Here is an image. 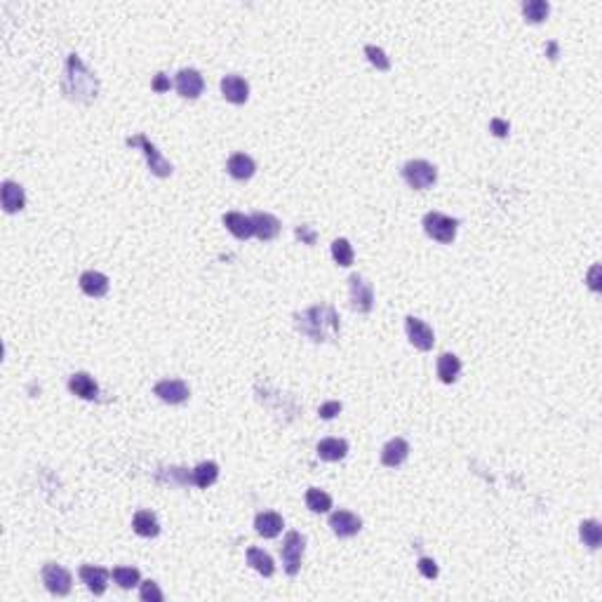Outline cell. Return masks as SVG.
Instances as JSON below:
<instances>
[{"label": "cell", "mask_w": 602, "mask_h": 602, "mask_svg": "<svg viewBox=\"0 0 602 602\" xmlns=\"http://www.w3.org/2000/svg\"><path fill=\"white\" fill-rule=\"evenodd\" d=\"M43 583L52 596L64 598L71 593V583H74V579H71V572L66 567H61L57 563H47L43 567Z\"/></svg>", "instance_id": "7"}, {"label": "cell", "mask_w": 602, "mask_h": 602, "mask_svg": "<svg viewBox=\"0 0 602 602\" xmlns=\"http://www.w3.org/2000/svg\"><path fill=\"white\" fill-rule=\"evenodd\" d=\"M247 565L252 569H256L264 576H273L276 572V565H273V558L269 553H264L261 548H247Z\"/></svg>", "instance_id": "27"}, {"label": "cell", "mask_w": 602, "mask_h": 602, "mask_svg": "<svg viewBox=\"0 0 602 602\" xmlns=\"http://www.w3.org/2000/svg\"><path fill=\"white\" fill-rule=\"evenodd\" d=\"M348 454V443L341 438H325L318 443V456L323 461H341Z\"/></svg>", "instance_id": "22"}, {"label": "cell", "mask_w": 602, "mask_h": 602, "mask_svg": "<svg viewBox=\"0 0 602 602\" xmlns=\"http://www.w3.org/2000/svg\"><path fill=\"white\" fill-rule=\"evenodd\" d=\"M61 90L71 101L80 104H90L97 99L99 94V80L85 66L83 59L78 54H69L66 69H64V80H61Z\"/></svg>", "instance_id": "2"}, {"label": "cell", "mask_w": 602, "mask_h": 602, "mask_svg": "<svg viewBox=\"0 0 602 602\" xmlns=\"http://www.w3.org/2000/svg\"><path fill=\"white\" fill-rule=\"evenodd\" d=\"M224 226H226L238 240H247V238L254 236L252 216H245V214H240V212H226V214H224Z\"/></svg>", "instance_id": "19"}, {"label": "cell", "mask_w": 602, "mask_h": 602, "mask_svg": "<svg viewBox=\"0 0 602 602\" xmlns=\"http://www.w3.org/2000/svg\"><path fill=\"white\" fill-rule=\"evenodd\" d=\"M405 332H407V339L412 341V346L419 351H431L433 343H436V334H433L431 327L414 316L405 318Z\"/></svg>", "instance_id": "9"}, {"label": "cell", "mask_w": 602, "mask_h": 602, "mask_svg": "<svg viewBox=\"0 0 602 602\" xmlns=\"http://www.w3.org/2000/svg\"><path fill=\"white\" fill-rule=\"evenodd\" d=\"M403 176L412 189L426 191L436 184L438 170H436V165L428 163V160H409V163H405V167H403Z\"/></svg>", "instance_id": "5"}, {"label": "cell", "mask_w": 602, "mask_h": 602, "mask_svg": "<svg viewBox=\"0 0 602 602\" xmlns=\"http://www.w3.org/2000/svg\"><path fill=\"white\" fill-rule=\"evenodd\" d=\"M348 290H351V308L358 313H369L374 306V290L363 276H351L348 278Z\"/></svg>", "instance_id": "8"}, {"label": "cell", "mask_w": 602, "mask_h": 602, "mask_svg": "<svg viewBox=\"0 0 602 602\" xmlns=\"http://www.w3.org/2000/svg\"><path fill=\"white\" fill-rule=\"evenodd\" d=\"M579 536H581V541L588 546V548H600V543H602V527L598 520H583V523L579 525Z\"/></svg>", "instance_id": "28"}, {"label": "cell", "mask_w": 602, "mask_h": 602, "mask_svg": "<svg viewBox=\"0 0 602 602\" xmlns=\"http://www.w3.org/2000/svg\"><path fill=\"white\" fill-rule=\"evenodd\" d=\"M26 207V196H24V189L14 181H3V210L7 214L21 212Z\"/></svg>", "instance_id": "21"}, {"label": "cell", "mask_w": 602, "mask_h": 602, "mask_svg": "<svg viewBox=\"0 0 602 602\" xmlns=\"http://www.w3.org/2000/svg\"><path fill=\"white\" fill-rule=\"evenodd\" d=\"M294 325L303 336H308L316 343L332 341L341 330L339 313L330 303H316L306 311L294 313Z\"/></svg>", "instance_id": "1"}, {"label": "cell", "mask_w": 602, "mask_h": 602, "mask_svg": "<svg viewBox=\"0 0 602 602\" xmlns=\"http://www.w3.org/2000/svg\"><path fill=\"white\" fill-rule=\"evenodd\" d=\"M419 572L426 576V579H436L438 576V565H436V560H431V558H421L419 560Z\"/></svg>", "instance_id": "36"}, {"label": "cell", "mask_w": 602, "mask_h": 602, "mask_svg": "<svg viewBox=\"0 0 602 602\" xmlns=\"http://www.w3.org/2000/svg\"><path fill=\"white\" fill-rule=\"evenodd\" d=\"M456 229H459V221L443 212H428L423 216V231H426L433 240H438V243H443V245L454 243Z\"/></svg>", "instance_id": "3"}, {"label": "cell", "mask_w": 602, "mask_h": 602, "mask_svg": "<svg viewBox=\"0 0 602 602\" xmlns=\"http://www.w3.org/2000/svg\"><path fill=\"white\" fill-rule=\"evenodd\" d=\"M303 548H306V539L299 532H287L283 548H280V558H283V567L290 576H296L301 569V558H303Z\"/></svg>", "instance_id": "4"}, {"label": "cell", "mask_w": 602, "mask_h": 602, "mask_svg": "<svg viewBox=\"0 0 602 602\" xmlns=\"http://www.w3.org/2000/svg\"><path fill=\"white\" fill-rule=\"evenodd\" d=\"M226 170H229L231 176H234V179L245 181V179H250V176L254 174L256 165H254V160L247 154H234V156L229 158Z\"/></svg>", "instance_id": "24"}, {"label": "cell", "mask_w": 602, "mask_h": 602, "mask_svg": "<svg viewBox=\"0 0 602 602\" xmlns=\"http://www.w3.org/2000/svg\"><path fill=\"white\" fill-rule=\"evenodd\" d=\"M365 54H367V59L372 61L379 71H388V69H391V61H388L386 52H383L381 47H376V45H365Z\"/></svg>", "instance_id": "33"}, {"label": "cell", "mask_w": 602, "mask_h": 602, "mask_svg": "<svg viewBox=\"0 0 602 602\" xmlns=\"http://www.w3.org/2000/svg\"><path fill=\"white\" fill-rule=\"evenodd\" d=\"M283 527H285L283 516H278V513H273V511H264L254 518L256 534L264 536V539H276V536L283 532Z\"/></svg>", "instance_id": "17"}, {"label": "cell", "mask_w": 602, "mask_h": 602, "mask_svg": "<svg viewBox=\"0 0 602 602\" xmlns=\"http://www.w3.org/2000/svg\"><path fill=\"white\" fill-rule=\"evenodd\" d=\"M294 234L296 238L301 240V243H306V245H316V231L308 229V226H296L294 229Z\"/></svg>", "instance_id": "37"}, {"label": "cell", "mask_w": 602, "mask_h": 602, "mask_svg": "<svg viewBox=\"0 0 602 602\" xmlns=\"http://www.w3.org/2000/svg\"><path fill=\"white\" fill-rule=\"evenodd\" d=\"M154 90L156 92H165V90H170V80L165 78V74H158L154 78Z\"/></svg>", "instance_id": "39"}, {"label": "cell", "mask_w": 602, "mask_h": 602, "mask_svg": "<svg viewBox=\"0 0 602 602\" xmlns=\"http://www.w3.org/2000/svg\"><path fill=\"white\" fill-rule=\"evenodd\" d=\"M252 224H254V236L259 240H264V243L278 238V234H280V219L269 214V212H254Z\"/></svg>", "instance_id": "18"}, {"label": "cell", "mask_w": 602, "mask_h": 602, "mask_svg": "<svg viewBox=\"0 0 602 602\" xmlns=\"http://www.w3.org/2000/svg\"><path fill=\"white\" fill-rule=\"evenodd\" d=\"M111 576H114V581L120 586V588H125V591H130V588H134V586H139V579H141V574H139V569H136V567H114Z\"/></svg>", "instance_id": "29"}, {"label": "cell", "mask_w": 602, "mask_h": 602, "mask_svg": "<svg viewBox=\"0 0 602 602\" xmlns=\"http://www.w3.org/2000/svg\"><path fill=\"white\" fill-rule=\"evenodd\" d=\"M407 456H409V445H407L405 438H393L381 449V463L386 468L403 466V463L407 461Z\"/></svg>", "instance_id": "14"}, {"label": "cell", "mask_w": 602, "mask_h": 602, "mask_svg": "<svg viewBox=\"0 0 602 602\" xmlns=\"http://www.w3.org/2000/svg\"><path fill=\"white\" fill-rule=\"evenodd\" d=\"M156 396L163 400V403H170V405H181V403H186L189 396H191V391L189 386L184 383L181 379H163V381H158L156 383V388H154Z\"/></svg>", "instance_id": "11"}, {"label": "cell", "mask_w": 602, "mask_h": 602, "mask_svg": "<svg viewBox=\"0 0 602 602\" xmlns=\"http://www.w3.org/2000/svg\"><path fill=\"white\" fill-rule=\"evenodd\" d=\"M339 412H341V403H339V400H330V403L320 405V409H318L320 419H334V416L339 414Z\"/></svg>", "instance_id": "35"}, {"label": "cell", "mask_w": 602, "mask_h": 602, "mask_svg": "<svg viewBox=\"0 0 602 602\" xmlns=\"http://www.w3.org/2000/svg\"><path fill=\"white\" fill-rule=\"evenodd\" d=\"M548 12H551V5L546 3V0H527V3H523L525 19L532 21V24L543 21L546 17H548Z\"/></svg>", "instance_id": "31"}, {"label": "cell", "mask_w": 602, "mask_h": 602, "mask_svg": "<svg viewBox=\"0 0 602 602\" xmlns=\"http://www.w3.org/2000/svg\"><path fill=\"white\" fill-rule=\"evenodd\" d=\"M69 391L74 393V396L83 398V400H97V398H99V386H97V381H94L87 372H76V374H71V379H69Z\"/></svg>", "instance_id": "15"}, {"label": "cell", "mask_w": 602, "mask_h": 602, "mask_svg": "<svg viewBox=\"0 0 602 602\" xmlns=\"http://www.w3.org/2000/svg\"><path fill=\"white\" fill-rule=\"evenodd\" d=\"M216 478H219V466H216L214 461H203L191 471V483L200 489H207L210 485H214Z\"/></svg>", "instance_id": "25"}, {"label": "cell", "mask_w": 602, "mask_h": 602, "mask_svg": "<svg viewBox=\"0 0 602 602\" xmlns=\"http://www.w3.org/2000/svg\"><path fill=\"white\" fill-rule=\"evenodd\" d=\"M80 290H83L87 296L99 299V296L109 292V278L99 271H85L83 276H80Z\"/></svg>", "instance_id": "20"}, {"label": "cell", "mask_w": 602, "mask_h": 602, "mask_svg": "<svg viewBox=\"0 0 602 602\" xmlns=\"http://www.w3.org/2000/svg\"><path fill=\"white\" fill-rule=\"evenodd\" d=\"M125 144H127V146H139V149L144 151V156H146V160H149V170L154 172L156 176H170V174H172L170 160H165L163 156H160V151H158L144 134L127 136Z\"/></svg>", "instance_id": "6"}, {"label": "cell", "mask_w": 602, "mask_h": 602, "mask_svg": "<svg viewBox=\"0 0 602 602\" xmlns=\"http://www.w3.org/2000/svg\"><path fill=\"white\" fill-rule=\"evenodd\" d=\"M330 527L336 536L348 539V536H356L363 529V520L351 511H334L330 516Z\"/></svg>", "instance_id": "12"}, {"label": "cell", "mask_w": 602, "mask_h": 602, "mask_svg": "<svg viewBox=\"0 0 602 602\" xmlns=\"http://www.w3.org/2000/svg\"><path fill=\"white\" fill-rule=\"evenodd\" d=\"M221 94L224 99L231 104H245L247 97H250V85H247L245 78H240L236 74L224 76L221 78Z\"/></svg>", "instance_id": "13"}, {"label": "cell", "mask_w": 602, "mask_h": 602, "mask_svg": "<svg viewBox=\"0 0 602 602\" xmlns=\"http://www.w3.org/2000/svg\"><path fill=\"white\" fill-rule=\"evenodd\" d=\"M353 245L348 243L346 238H336L334 243H332V259L339 264V266L343 269H348L351 264H353Z\"/></svg>", "instance_id": "32"}, {"label": "cell", "mask_w": 602, "mask_h": 602, "mask_svg": "<svg viewBox=\"0 0 602 602\" xmlns=\"http://www.w3.org/2000/svg\"><path fill=\"white\" fill-rule=\"evenodd\" d=\"M109 572L104 567H94V565H83L80 567V579L90 588L94 596H104L109 586Z\"/></svg>", "instance_id": "16"}, {"label": "cell", "mask_w": 602, "mask_h": 602, "mask_svg": "<svg viewBox=\"0 0 602 602\" xmlns=\"http://www.w3.org/2000/svg\"><path fill=\"white\" fill-rule=\"evenodd\" d=\"M174 87L184 99H198L205 90V80L196 69H181L174 78Z\"/></svg>", "instance_id": "10"}, {"label": "cell", "mask_w": 602, "mask_h": 602, "mask_svg": "<svg viewBox=\"0 0 602 602\" xmlns=\"http://www.w3.org/2000/svg\"><path fill=\"white\" fill-rule=\"evenodd\" d=\"M132 529L144 539H154V536L160 534V525L158 518L151 511H136L132 518Z\"/></svg>", "instance_id": "23"}, {"label": "cell", "mask_w": 602, "mask_h": 602, "mask_svg": "<svg viewBox=\"0 0 602 602\" xmlns=\"http://www.w3.org/2000/svg\"><path fill=\"white\" fill-rule=\"evenodd\" d=\"M306 506L313 513H327L332 508V496L318 487H311L306 492Z\"/></svg>", "instance_id": "30"}, {"label": "cell", "mask_w": 602, "mask_h": 602, "mask_svg": "<svg viewBox=\"0 0 602 602\" xmlns=\"http://www.w3.org/2000/svg\"><path fill=\"white\" fill-rule=\"evenodd\" d=\"M139 598L144 600V602H163L165 600V596H163V591L158 588V583L156 581H144L141 583V588H139Z\"/></svg>", "instance_id": "34"}, {"label": "cell", "mask_w": 602, "mask_h": 602, "mask_svg": "<svg viewBox=\"0 0 602 602\" xmlns=\"http://www.w3.org/2000/svg\"><path fill=\"white\" fill-rule=\"evenodd\" d=\"M459 372H461V360L454 353H443L438 358V376L443 383H454Z\"/></svg>", "instance_id": "26"}, {"label": "cell", "mask_w": 602, "mask_h": 602, "mask_svg": "<svg viewBox=\"0 0 602 602\" xmlns=\"http://www.w3.org/2000/svg\"><path fill=\"white\" fill-rule=\"evenodd\" d=\"M489 127H492V132L496 136H506V134H508V130H511V125L506 123V120H501V118H494L492 123H489Z\"/></svg>", "instance_id": "38"}]
</instances>
